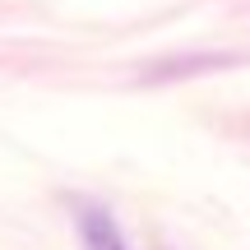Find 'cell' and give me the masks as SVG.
<instances>
[{"label": "cell", "instance_id": "1", "mask_svg": "<svg viewBox=\"0 0 250 250\" xmlns=\"http://www.w3.org/2000/svg\"><path fill=\"white\" fill-rule=\"evenodd\" d=\"M79 232H83V246L88 250H130L107 208H83L79 213Z\"/></svg>", "mask_w": 250, "mask_h": 250}]
</instances>
